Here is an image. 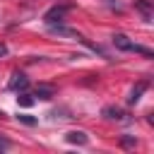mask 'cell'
Masks as SVG:
<instances>
[{
  "instance_id": "cell-1",
  "label": "cell",
  "mask_w": 154,
  "mask_h": 154,
  "mask_svg": "<svg viewBox=\"0 0 154 154\" xmlns=\"http://www.w3.org/2000/svg\"><path fill=\"white\" fill-rule=\"evenodd\" d=\"M67 5H53L46 14H43V22L48 24V26H53V24H60L63 19H65V14H67Z\"/></svg>"
},
{
  "instance_id": "cell-2",
  "label": "cell",
  "mask_w": 154,
  "mask_h": 154,
  "mask_svg": "<svg viewBox=\"0 0 154 154\" xmlns=\"http://www.w3.org/2000/svg\"><path fill=\"white\" fill-rule=\"evenodd\" d=\"M26 87H29L26 75H24V72H14V75H12V79H10V89H14V91H24Z\"/></svg>"
},
{
  "instance_id": "cell-3",
  "label": "cell",
  "mask_w": 154,
  "mask_h": 154,
  "mask_svg": "<svg viewBox=\"0 0 154 154\" xmlns=\"http://www.w3.org/2000/svg\"><path fill=\"white\" fill-rule=\"evenodd\" d=\"M113 46H116L118 51H132V48H135V43H132L125 34H116V36H113Z\"/></svg>"
},
{
  "instance_id": "cell-4",
  "label": "cell",
  "mask_w": 154,
  "mask_h": 154,
  "mask_svg": "<svg viewBox=\"0 0 154 154\" xmlns=\"http://www.w3.org/2000/svg\"><path fill=\"white\" fill-rule=\"evenodd\" d=\"M65 140H67L70 144H87V142H89L87 132H82V130H70V132L65 135Z\"/></svg>"
},
{
  "instance_id": "cell-5",
  "label": "cell",
  "mask_w": 154,
  "mask_h": 154,
  "mask_svg": "<svg viewBox=\"0 0 154 154\" xmlns=\"http://www.w3.org/2000/svg\"><path fill=\"white\" fill-rule=\"evenodd\" d=\"M135 7L144 14V19H147V22H152V17H154V7H152V2H149V0H135Z\"/></svg>"
},
{
  "instance_id": "cell-6",
  "label": "cell",
  "mask_w": 154,
  "mask_h": 154,
  "mask_svg": "<svg viewBox=\"0 0 154 154\" xmlns=\"http://www.w3.org/2000/svg\"><path fill=\"white\" fill-rule=\"evenodd\" d=\"M53 94H55V89H53V87H48V84H38V87H36V91H34V96H36V99H41V101L53 99Z\"/></svg>"
},
{
  "instance_id": "cell-7",
  "label": "cell",
  "mask_w": 154,
  "mask_h": 154,
  "mask_svg": "<svg viewBox=\"0 0 154 154\" xmlns=\"http://www.w3.org/2000/svg\"><path fill=\"white\" fill-rule=\"evenodd\" d=\"M103 116L111 118V120H128L125 113H123L120 108H116V106H106V108H103Z\"/></svg>"
},
{
  "instance_id": "cell-8",
  "label": "cell",
  "mask_w": 154,
  "mask_h": 154,
  "mask_svg": "<svg viewBox=\"0 0 154 154\" xmlns=\"http://www.w3.org/2000/svg\"><path fill=\"white\" fill-rule=\"evenodd\" d=\"M144 89H147V82H140V84H137V87H135V89L130 91L128 101H130V103H137V101L142 99V91H144Z\"/></svg>"
},
{
  "instance_id": "cell-9",
  "label": "cell",
  "mask_w": 154,
  "mask_h": 154,
  "mask_svg": "<svg viewBox=\"0 0 154 154\" xmlns=\"http://www.w3.org/2000/svg\"><path fill=\"white\" fill-rule=\"evenodd\" d=\"M34 101H36V99H34V96H29V94H19V96H17V103H19L22 108H29V106H34Z\"/></svg>"
},
{
  "instance_id": "cell-10",
  "label": "cell",
  "mask_w": 154,
  "mask_h": 154,
  "mask_svg": "<svg viewBox=\"0 0 154 154\" xmlns=\"http://www.w3.org/2000/svg\"><path fill=\"white\" fill-rule=\"evenodd\" d=\"M19 118V123H24V125H36V118H31V116H17Z\"/></svg>"
},
{
  "instance_id": "cell-11",
  "label": "cell",
  "mask_w": 154,
  "mask_h": 154,
  "mask_svg": "<svg viewBox=\"0 0 154 154\" xmlns=\"http://www.w3.org/2000/svg\"><path fill=\"white\" fill-rule=\"evenodd\" d=\"M120 144H123V147H135V144H137V140H135V137H128V135H125V137L120 140Z\"/></svg>"
},
{
  "instance_id": "cell-12",
  "label": "cell",
  "mask_w": 154,
  "mask_h": 154,
  "mask_svg": "<svg viewBox=\"0 0 154 154\" xmlns=\"http://www.w3.org/2000/svg\"><path fill=\"white\" fill-rule=\"evenodd\" d=\"M5 149H10V140L0 137V152H5Z\"/></svg>"
},
{
  "instance_id": "cell-13",
  "label": "cell",
  "mask_w": 154,
  "mask_h": 154,
  "mask_svg": "<svg viewBox=\"0 0 154 154\" xmlns=\"http://www.w3.org/2000/svg\"><path fill=\"white\" fill-rule=\"evenodd\" d=\"M2 55H7V46H5V43H0V58H2Z\"/></svg>"
},
{
  "instance_id": "cell-14",
  "label": "cell",
  "mask_w": 154,
  "mask_h": 154,
  "mask_svg": "<svg viewBox=\"0 0 154 154\" xmlns=\"http://www.w3.org/2000/svg\"><path fill=\"white\" fill-rule=\"evenodd\" d=\"M2 116H5V113H2V111H0V118H2Z\"/></svg>"
}]
</instances>
